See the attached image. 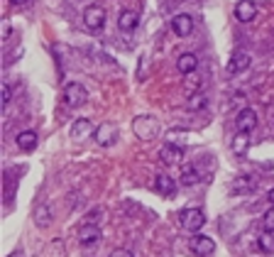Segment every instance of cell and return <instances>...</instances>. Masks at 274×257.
Listing matches in <instances>:
<instances>
[{"instance_id": "cell-23", "label": "cell", "mask_w": 274, "mask_h": 257, "mask_svg": "<svg viewBox=\"0 0 274 257\" xmlns=\"http://www.w3.org/2000/svg\"><path fill=\"white\" fill-rule=\"evenodd\" d=\"M265 228H274V206L265 213Z\"/></svg>"}, {"instance_id": "cell-16", "label": "cell", "mask_w": 274, "mask_h": 257, "mask_svg": "<svg viewBox=\"0 0 274 257\" xmlns=\"http://www.w3.org/2000/svg\"><path fill=\"white\" fill-rule=\"evenodd\" d=\"M137 22H139L137 10H123L120 17H118V27H120L123 32H133V30H137Z\"/></svg>"}, {"instance_id": "cell-8", "label": "cell", "mask_w": 274, "mask_h": 257, "mask_svg": "<svg viewBox=\"0 0 274 257\" xmlns=\"http://www.w3.org/2000/svg\"><path fill=\"white\" fill-rule=\"evenodd\" d=\"M159 159H162V164H167V167H176V164L184 159V147H176L174 142H167V145L162 147V152H159Z\"/></svg>"}, {"instance_id": "cell-11", "label": "cell", "mask_w": 274, "mask_h": 257, "mask_svg": "<svg viewBox=\"0 0 274 257\" xmlns=\"http://www.w3.org/2000/svg\"><path fill=\"white\" fill-rule=\"evenodd\" d=\"M250 64H252L250 52H235L228 62V73H242V71L250 69Z\"/></svg>"}, {"instance_id": "cell-5", "label": "cell", "mask_w": 274, "mask_h": 257, "mask_svg": "<svg viewBox=\"0 0 274 257\" xmlns=\"http://www.w3.org/2000/svg\"><path fill=\"white\" fill-rule=\"evenodd\" d=\"M120 137V130L118 125H113V123H101L96 132H93V140L101 145V147H110V145H115V140Z\"/></svg>"}, {"instance_id": "cell-27", "label": "cell", "mask_w": 274, "mask_h": 257, "mask_svg": "<svg viewBox=\"0 0 274 257\" xmlns=\"http://www.w3.org/2000/svg\"><path fill=\"white\" fill-rule=\"evenodd\" d=\"M267 198H270V203L274 206V189H270V193H267Z\"/></svg>"}, {"instance_id": "cell-6", "label": "cell", "mask_w": 274, "mask_h": 257, "mask_svg": "<svg viewBox=\"0 0 274 257\" xmlns=\"http://www.w3.org/2000/svg\"><path fill=\"white\" fill-rule=\"evenodd\" d=\"M255 128H257V113H255V108H242L235 115V130L242 132V135H247Z\"/></svg>"}, {"instance_id": "cell-15", "label": "cell", "mask_w": 274, "mask_h": 257, "mask_svg": "<svg viewBox=\"0 0 274 257\" xmlns=\"http://www.w3.org/2000/svg\"><path fill=\"white\" fill-rule=\"evenodd\" d=\"M34 223H37V228H49L54 223V208L49 203H42L34 211Z\"/></svg>"}, {"instance_id": "cell-4", "label": "cell", "mask_w": 274, "mask_h": 257, "mask_svg": "<svg viewBox=\"0 0 274 257\" xmlns=\"http://www.w3.org/2000/svg\"><path fill=\"white\" fill-rule=\"evenodd\" d=\"M83 25H86L91 32L103 30V25H105V7H101V5H88V7L83 10Z\"/></svg>"}, {"instance_id": "cell-10", "label": "cell", "mask_w": 274, "mask_h": 257, "mask_svg": "<svg viewBox=\"0 0 274 257\" xmlns=\"http://www.w3.org/2000/svg\"><path fill=\"white\" fill-rule=\"evenodd\" d=\"M171 30L176 32V37H189V35L194 32V17L186 15V12L174 15V20H171Z\"/></svg>"}, {"instance_id": "cell-24", "label": "cell", "mask_w": 274, "mask_h": 257, "mask_svg": "<svg viewBox=\"0 0 274 257\" xmlns=\"http://www.w3.org/2000/svg\"><path fill=\"white\" fill-rule=\"evenodd\" d=\"M110 257H135L130 250H125V248H118V250H113L110 253Z\"/></svg>"}, {"instance_id": "cell-12", "label": "cell", "mask_w": 274, "mask_h": 257, "mask_svg": "<svg viewBox=\"0 0 274 257\" xmlns=\"http://www.w3.org/2000/svg\"><path fill=\"white\" fill-rule=\"evenodd\" d=\"M235 17H238V22H252L257 17V5L252 0H240L235 5Z\"/></svg>"}, {"instance_id": "cell-28", "label": "cell", "mask_w": 274, "mask_h": 257, "mask_svg": "<svg viewBox=\"0 0 274 257\" xmlns=\"http://www.w3.org/2000/svg\"><path fill=\"white\" fill-rule=\"evenodd\" d=\"M7 257H25V255H22V250H15L12 255H7Z\"/></svg>"}, {"instance_id": "cell-1", "label": "cell", "mask_w": 274, "mask_h": 257, "mask_svg": "<svg viewBox=\"0 0 274 257\" xmlns=\"http://www.w3.org/2000/svg\"><path fill=\"white\" fill-rule=\"evenodd\" d=\"M159 130H162V123L157 118H152V115H137L135 120H133V132L139 140H144V142L154 140L159 135Z\"/></svg>"}, {"instance_id": "cell-20", "label": "cell", "mask_w": 274, "mask_h": 257, "mask_svg": "<svg viewBox=\"0 0 274 257\" xmlns=\"http://www.w3.org/2000/svg\"><path fill=\"white\" fill-rule=\"evenodd\" d=\"M257 245H260V250H262V253L274 255V228H267V230L257 238Z\"/></svg>"}, {"instance_id": "cell-3", "label": "cell", "mask_w": 274, "mask_h": 257, "mask_svg": "<svg viewBox=\"0 0 274 257\" xmlns=\"http://www.w3.org/2000/svg\"><path fill=\"white\" fill-rule=\"evenodd\" d=\"M86 101H88V93H86V88L78 81H71V83L64 86V103L68 108H81Z\"/></svg>"}, {"instance_id": "cell-9", "label": "cell", "mask_w": 274, "mask_h": 257, "mask_svg": "<svg viewBox=\"0 0 274 257\" xmlns=\"http://www.w3.org/2000/svg\"><path fill=\"white\" fill-rule=\"evenodd\" d=\"M78 243H81L83 248H91V245L101 243V228L93 225V223L81 225V228H78Z\"/></svg>"}, {"instance_id": "cell-25", "label": "cell", "mask_w": 274, "mask_h": 257, "mask_svg": "<svg viewBox=\"0 0 274 257\" xmlns=\"http://www.w3.org/2000/svg\"><path fill=\"white\" fill-rule=\"evenodd\" d=\"M20 54H22V49H15L12 54H7V59H5V66H10L12 62H15V57H20Z\"/></svg>"}, {"instance_id": "cell-22", "label": "cell", "mask_w": 274, "mask_h": 257, "mask_svg": "<svg viewBox=\"0 0 274 257\" xmlns=\"http://www.w3.org/2000/svg\"><path fill=\"white\" fill-rule=\"evenodd\" d=\"M10 101H12V93H10V86L5 83V86H2V106L7 108V106H10Z\"/></svg>"}, {"instance_id": "cell-17", "label": "cell", "mask_w": 274, "mask_h": 257, "mask_svg": "<svg viewBox=\"0 0 274 257\" xmlns=\"http://www.w3.org/2000/svg\"><path fill=\"white\" fill-rule=\"evenodd\" d=\"M176 69H179V73H191V71H196V69H199V57H196L194 52H184V54L176 59Z\"/></svg>"}, {"instance_id": "cell-2", "label": "cell", "mask_w": 274, "mask_h": 257, "mask_svg": "<svg viewBox=\"0 0 274 257\" xmlns=\"http://www.w3.org/2000/svg\"><path fill=\"white\" fill-rule=\"evenodd\" d=\"M179 223H181V228H186L189 233H199L206 225V216L201 208H184V211L179 213Z\"/></svg>"}, {"instance_id": "cell-14", "label": "cell", "mask_w": 274, "mask_h": 257, "mask_svg": "<svg viewBox=\"0 0 274 257\" xmlns=\"http://www.w3.org/2000/svg\"><path fill=\"white\" fill-rule=\"evenodd\" d=\"M15 142H17V147H20L22 152H32V149L37 147V142H39V135H37L34 130H22Z\"/></svg>"}, {"instance_id": "cell-19", "label": "cell", "mask_w": 274, "mask_h": 257, "mask_svg": "<svg viewBox=\"0 0 274 257\" xmlns=\"http://www.w3.org/2000/svg\"><path fill=\"white\" fill-rule=\"evenodd\" d=\"M199 182H201V172H199L194 164L181 169V184H184V186H196Z\"/></svg>"}, {"instance_id": "cell-26", "label": "cell", "mask_w": 274, "mask_h": 257, "mask_svg": "<svg viewBox=\"0 0 274 257\" xmlns=\"http://www.w3.org/2000/svg\"><path fill=\"white\" fill-rule=\"evenodd\" d=\"M15 7H25V5H30V0H10Z\"/></svg>"}, {"instance_id": "cell-13", "label": "cell", "mask_w": 274, "mask_h": 257, "mask_svg": "<svg viewBox=\"0 0 274 257\" xmlns=\"http://www.w3.org/2000/svg\"><path fill=\"white\" fill-rule=\"evenodd\" d=\"M68 132H71V137H73L76 142H81V140L91 137V135L96 132V128H93V125H91V123H88L86 118H78V120H76V123L71 125V130H68Z\"/></svg>"}, {"instance_id": "cell-21", "label": "cell", "mask_w": 274, "mask_h": 257, "mask_svg": "<svg viewBox=\"0 0 274 257\" xmlns=\"http://www.w3.org/2000/svg\"><path fill=\"white\" fill-rule=\"evenodd\" d=\"M206 106H208V98L204 93H191L186 98V110H204Z\"/></svg>"}, {"instance_id": "cell-18", "label": "cell", "mask_w": 274, "mask_h": 257, "mask_svg": "<svg viewBox=\"0 0 274 257\" xmlns=\"http://www.w3.org/2000/svg\"><path fill=\"white\" fill-rule=\"evenodd\" d=\"M154 186H157V191L162 193V196H174V191H176V182L169 174H157Z\"/></svg>"}, {"instance_id": "cell-7", "label": "cell", "mask_w": 274, "mask_h": 257, "mask_svg": "<svg viewBox=\"0 0 274 257\" xmlns=\"http://www.w3.org/2000/svg\"><path fill=\"white\" fill-rule=\"evenodd\" d=\"M189 248H191V253L196 257H208L215 253V240L208 238V235H194L189 240Z\"/></svg>"}]
</instances>
